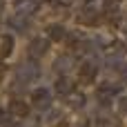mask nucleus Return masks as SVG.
I'll return each mask as SVG.
<instances>
[{
    "label": "nucleus",
    "instance_id": "nucleus-17",
    "mask_svg": "<svg viewBox=\"0 0 127 127\" xmlns=\"http://www.w3.org/2000/svg\"><path fill=\"white\" fill-rule=\"evenodd\" d=\"M0 11H2V0H0Z\"/></svg>",
    "mask_w": 127,
    "mask_h": 127
},
{
    "label": "nucleus",
    "instance_id": "nucleus-9",
    "mask_svg": "<svg viewBox=\"0 0 127 127\" xmlns=\"http://www.w3.org/2000/svg\"><path fill=\"white\" fill-rule=\"evenodd\" d=\"M96 71H98L96 63H85L83 69H80V78H83V80H92V78L96 76Z\"/></svg>",
    "mask_w": 127,
    "mask_h": 127
},
{
    "label": "nucleus",
    "instance_id": "nucleus-4",
    "mask_svg": "<svg viewBox=\"0 0 127 127\" xmlns=\"http://www.w3.org/2000/svg\"><path fill=\"white\" fill-rule=\"evenodd\" d=\"M13 7H16V13L31 16V13L38 9V0H16V2H13Z\"/></svg>",
    "mask_w": 127,
    "mask_h": 127
},
{
    "label": "nucleus",
    "instance_id": "nucleus-1",
    "mask_svg": "<svg viewBox=\"0 0 127 127\" xmlns=\"http://www.w3.org/2000/svg\"><path fill=\"white\" fill-rule=\"evenodd\" d=\"M38 76H40V69H38L36 63H25V65H20L16 69V78L20 83H33Z\"/></svg>",
    "mask_w": 127,
    "mask_h": 127
},
{
    "label": "nucleus",
    "instance_id": "nucleus-16",
    "mask_svg": "<svg viewBox=\"0 0 127 127\" xmlns=\"http://www.w3.org/2000/svg\"><path fill=\"white\" fill-rule=\"evenodd\" d=\"M118 109H121V114H127V96L118 100Z\"/></svg>",
    "mask_w": 127,
    "mask_h": 127
},
{
    "label": "nucleus",
    "instance_id": "nucleus-7",
    "mask_svg": "<svg viewBox=\"0 0 127 127\" xmlns=\"http://www.w3.org/2000/svg\"><path fill=\"white\" fill-rule=\"evenodd\" d=\"M9 112H11L16 118H27V116H29V105L22 103V100H13L11 107H9Z\"/></svg>",
    "mask_w": 127,
    "mask_h": 127
},
{
    "label": "nucleus",
    "instance_id": "nucleus-11",
    "mask_svg": "<svg viewBox=\"0 0 127 127\" xmlns=\"http://www.w3.org/2000/svg\"><path fill=\"white\" fill-rule=\"evenodd\" d=\"M71 63H74V60H71L69 56H60V58L56 60V69H58V71H67Z\"/></svg>",
    "mask_w": 127,
    "mask_h": 127
},
{
    "label": "nucleus",
    "instance_id": "nucleus-2",
    "mask_svg": "<svg viewBox=\"0 0 127 127\" xmlns=\"http://www.w3.org/2000/svg\"><path fill=\"white\" fill-rule=\"evenodd\" d=\"M47 49H49V40L47 38H33L29 42V58H40V56L47 54Z\"/></svg>",
    "mask_w": 127,
    "mask_h": 127
},
{
    "label": "nucleus",
    "instance_id": "nucleus-14",
    "mask_svg": "<svg viewBox=\"0 0 127 127\" xmlns=\"http://www.w3.org/2000/svg\"><path fill=\"white\" fill-rule=\"evenodd\" d=\"M85 13H87V16H80V22H89V25H92V22H96V16H94V11H92V9H87Z\"/></svg>",
    "mask_w": 127,
    "mask_h": 127
},
{
    "label": "nucleus",
    "instance_id": "nucleus-12",
    "mask_svg": "<svg viewBox=\"0 0 127 127\" xmlns=\"http://www.w3.org/2000/svg\"><path fill=\"white\" fill-rule=\"evenodd\" d=\"M69 103H71V107H74V109H78V107H83V103H85V96H83V94H76V92H71V94H69Z\"/></svg>",
    "mask_w": 127,
    "mask_h": 127
},
{
    "label": "nucleus",
    "instance_id": "nucleus-6",
    "mask_svg": "<svg viewBox=\"0 0 127 127\" xmlns=\"http://www.w3.org/2000/svg\"><path fill=\"white\" fill-rule=\"evenodd\" d=\"M65 36H67V29L63 25H49L47 27V38L49 40L58 42V40H65Z\"/></svg>",
    "mask_w": 127,
    "mask_h": 127
},
{
    "label": "nucleus",
    "instance_id": "nucleus-10",
    "mask_svg": "<svg viewBox=\"0 0 127 127\" xmlns=\"http://www.w3.org/2000/svg\"><path fill=\"white\" fill-rule=\"evenodd\" d=\"M11 49H13V38H11V36H2V47H0V56H2V58H7V56L11 54Z\"/></svg>",
    "mask_w": 127,
    "mask_h": 127
},
{
    "label": "nucleus",
    "instance_id": "nucleus-13",
    "mask_svg": "<svg viewBox=\"0 0 127 127\" xmlns=\"http://www.w3.org/2000/svg\"><path fill=\"white\" fill-rule=\"evenodd\" d=\"M11 112H4V109H0V125L2 127H9V121H11Z\"/></svg>",
    "mask_w": 127,
    "mask_h": 127
},
{
    "label": "nucleus",
    "instance_id": "nucleus-5",
    "mask_svg": "<svg viewBox=\"0 0 127 127\" xmlns=\"http://www.w3.org/2000/svg\"><path fill=\"white\" fill-rule=\"evenodd\" d=\"M29 16H22V13H16L13 18H9V27L13 29V31H18V33H25L27 29H29V20H27Z\"/></svg>",
    "mask_w": 127,
    "mask_h": 127
},
{
    "label": "nucleus",
    "instance_id": "nucleus-3",
    "mask_svg": "<svg viewBox=\"0 0 127 127\" xmlns=\"http://www.w3.org/2000/svg\"><path fill=\"white\" fill-rule=\"evenodd\" d=\"M31 100H33V105H36V107L45 109V107H49V105H51V92H49V89H45V87H38V89H33Z\"/></svg>",
    "mask_w": 127,
    "mask_h": 127
},
{
    "label": "nucleus",
    "instance_id": "nucleus-8",
    "mask_svg": "<svg viewBox=\"0 0 127 127\" xmlns=\"http://www.w3.org/2000/svg\"><path fill=\"white\" fill-rule=\"evenodd\" d=\"M56 92L63 94V96H69V94L74 92L71 80H69V78H58V80H56Z\"/></svg>",
    "mask_w": 127,
    "mask_h": 127
},
{
    "label": "nucleus",
    "instance_id": "nucleus-15",
    "mask_svg": "<svg viewBox=\"0 0 127 127\" xmlns=\"http://www.w3.org/2000/svg\"><path fill=\"white\" fill-rule=\"evenodd\" d=\"M116 4H118V0H105L103 9H105V11H114V9H116Z\"/></svg>",
    "mask_w": 127,
    "mask_h": 127
}]
</instances>
